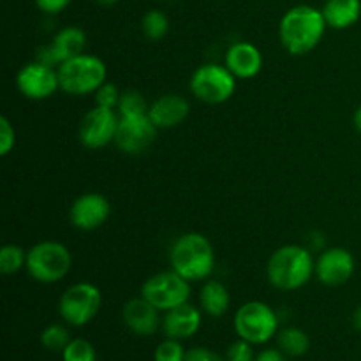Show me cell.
<instances>
[{
  "instance_id": "6da1fadb",
  "label": "cell",
  "mask_w": 361,
  "mask_h": 361,
  "mask_svg": "<svg viewBox=\"0 0 361 361\" xmlns=\"http://www.w3.org/2000/svg\"><path fill=\"white\" fill-rule=\"evenodd\" d=\"M323 11L310 6L291 7L279 23V39L282 48L296 56L314 51L326 32Z\"/></svg>"
},
{
  "instance_id": "7a4b0ae2",
  "label": "cell",
  "mask_w": 361,
  "mask_h": 361,
  "mask_svg": "<svg viewBox=\"0 0 361 361\" xmlns=\"http://www.w3.org/2000/svg\"><path fill=\"white\" fill-rule=\"evenodd\" d=\"M171 270L185 281H208L215 270V250L210 240L201 233H185L173 242L169 249Z\"/></svg>"
},
{
  "instance_id": "3957f363",
  "label": "cell",
  "mask_w": 361,
  "mask_h": 361,
  "mask_svg": "<svg viewBox=\"0 0 361 361\" xmlns=\"http://www.w3.org/2000/svg\"><path fill=\"white\" fill-rule=\"evenodd\" d=\"M316 274V261L307 247L282 245L267 264L268 282L279 291L302 289Z\"/></svg>"
},
{
  "instance_id": "277c9868",
  "label": "cell",
  "mask_w": 361,
  "mask_h": 361,
  "mask_svg": "<svg viewBox=\"0 0 361 361\" xmlns=\"http://www.w3.org/2000/svg\"><path fill=\"white\" fill-rule=\"evenodd\" d=\"M25 270L39 284H56L73 270V254L63 243L44 240L27 250Z\"/></svg>"
},
{
  "instance_id": "5b68a950",
  "label": "cell",
  "mask_w": 361,
  "mask_h": 361,
  "mask_svg": "<svg viewBox=\"0 0 361 361\" xmlns=\"http://www.w3.org/2000/svg\"><path fill=\"white\" fill-rule=\"evenodd\" d=\"M56 71H59L60 90L76 97L95 94L108 78L106 63L90 53H81L66 60Z\"/></svg>"
},
{
  "instance_id": "8992f818",
  "label": "cell",
  "mask_w": 361,
  "mask_h": 361,
  "mask_svg": "<svg viewBox=\"0 0 361 361\" xmlns=\"http://www.w3.org/2000/svg\"><path fill=\"white\" fill-rule=\"evenodd\" d=\"M233 326L238 338H243L252 345H261L277 335L279 317L268 303L252 300L236 310Z\"/></svg>"
},
{
  "instance_id": "52a82bcc",
  "label": "cell",
  "mask_w": 361,
  "mask_h": 361,
  "mask_svg": "<svg viewBox=\"0 0 361 361\" xmlns=\"http://www.w3.org/2000/svg\"><path fill=\"white\" fill-rule=\"evenodd\" d=\"M189 88L204 104H222L235 94L236 78L222 63H203L190 76Z\"/></svg>"
},
{
  "instance_id": "ba28073f",
  "label": "cell",
  "mask_w": 361,
  "mask_h": 361,
  "mask_svg": "<svg viewBox=\"0 0 361 361\" xmlns=\"http://www.w3.org/2000/svg\"><path fill=\"white\" fill-rule=\"evenodd\" d=\"M102 307V293L90 282H76L62 293L59 314L69 326H85L95 319Z\"/></svg>"
},
{
  "instance_id": "9c48e42d",
  "label": "cell",
  "mask_w": 361,
  "mask_h": 361,
  "mask_svg": "<svg viewBox=\"0 0 361 361\" xmlns=\"http://www.w3.org/2000/svg\"><path fill=\"white\" fill-rule=\"evenodd\" d=\"M141 296L161 312H168V310L189 302L190 282L176 274L175 270L159 271L143 282Z\"/></svg>"
},
{
  "instance_id": "30bf717a",
  "label": "cell",
  "mask_w": 361,
  "mask_h": 361,
  "mask_svg": "<svg viewBox=\"0 0 361 361\" xmlns=\"http://www.w3.org/2000/svg\"><path fill=\"white\" fill-rule=\"evenodd\" d=\"M120 115L115 109L94 106L90 111L85 113L78 129V137L85 148L99 150L108 147L115 141L116 129H118Z\"/></svg>"
},
{
  "instance_id": "8fae6325",
  "label": "cell",
  "mask_w": 361,
  "mask_h": 361,
  "mask_svg": "<svg viewBox=\"0 0 361 361\" xmlns=\"http://www.w3.org/2000/svg\"><path fill=\"white\" fill-rule=\"evenodd\" d=\"M16 87L30 101H46L60 90L59 71L39 60L28 62L18 71Z\"/></svg>"
},
{
  "instance_id": "7c38bea8",
  "label": "cell",
  "mask_w": 361,
  "mask_h": 361,
  "mask_svg": "<svg viewBox=\"0 0 361 361\" xmlns=\"http://www.w3.org/2000/svg\"><path fill=\"white\" fill-rule=\"evenodd\" d=\"M157 127L148 113L120 116L115 145L127 155H140L152 147L157 137Z\"/></svg>"
},
{
  "instance_id": "4fadbf2b",
  "label": "cell",
  "mask_w": 361,
  "mask_h": 361,
  "mask_svg": "<svg viewBox=\"0 0 361 361\" xmlns=\"http://www.w3.org/2000/svg\"><path fill=\"white\" fill-rule=\"evenodd\" d=\"M356 271V259L345 247L324 249L316 259V277L328 288L344 286L353 279Z\"/></svg>"
},
{
  "instance_id": "5bb4252c",
  "label": "cell",
  "mask_w": 361,
  "mask_h": 361,
  "mask_svg": "<svg viewBox=\"0 0 361 361\" xmlns=\"http://www.w3.org/2000/svg\"><path fill=\"white\" fill-rule=\"evenodd\" d=\"M87 48V34L80 27H66L59 30L49 44L37 49L35 60L59 69L66 60L85 53Z\"/></svg>"
},
{
  "instance_id": "9a60e30c",
  "label": "cell",
  "mask_w": 361,
  "mask_h": 361,
  "mask_svg": "<svg viewBox=\"0 0 361 361\" xmlns=\"http://www.w3.org/2000/svg\"><path fill=\"white\" fill-rule=\"evenodd\" d=\"M111 215L108 197L99 192L81 194L69 208V221L80 231H94L101 228Z\"/></svg>"
},
{
  "instance_id": "2e32d148",
  "label": "cell",
  "mask_w": 361,
  "mask_h": 361,
  "mask_svg": "<svg viewBox=\"0 0 361 361\" xmlns=\"http://www.w3.org/2000/svg\"><path fill=\"white\" fill-rule=\"evenodd\" d=\"M224 66L235 74L236 80H252L263 69V53L252 42L238 41L226 51Z\"/></svg>"
},
{
  "instance_id": "e0dca14e",
  "label": "cell",
  "mask_w": 361,
  "mask_h": 361,
  "mask_svg": "<svg viewBox=\"0 0 361 361\" xmlns=\"http://www.w3.org/2000/svg\"><path fill=\"white\" fill-rule=\"evenodd\" d=\"M190 104L183 95L166 94L148 106V116L157 129H175L187 120Z\"/></svg>"
},
{
  "instance_id": "ac0fdd59",
  "label": "cell",
  "mask_w": 361,
  "mask_h": 361,
  "mask_svg": "<svg viewBox=\"0 0 361 361\" xmlns=\"http://www.w3.org/2000/svg\"><path fill=\"white\" fill-rule=\"evenodd\" d=\"M201 312L203 310L190 305L189 302L175 307V309L164 312L162 331L168 338H176V341H185V338L194 337L200 331L201 321H203Z\"/></svg>"
},
{
  "instance_id": "d6986e66",
  "label": "cell",
  "mask_w": 361,
  "mask_h": 361,
  "mask_svg": "<svg viewBox=\"0 0 361 361\" xmlns=\"http://www.w3.org/2000/svg\"><path fill=\"white\" fill-rule=\"evenodd\" d=\"M159 312L161 310L155 309L148 300L140 296V298L129 300L123 305L122 319L133 334L140 337H150L159 330V324H162Z\"/></svg>"
},
{
  "instance_id": "ffe728a7",
  "label": "cell",
  "mask_w": 361,
  "mask_h": 361,
  "mask_svg": "<svg viewBox=\"0 0 361 361\" xmlns=\"http://www.w3.org/2000/svg\"><path fill=\"white\" fill-rule=\"evenodd\" d=\"M321 11L328 27L345 30L358 23L361 18V0H326Z\"/></svg>"
},
{
  "instance_id": "44dd1931",
  "label": "cell",
  "mask_w": 361,
  "mask_h": 361,
  "mask_svg": "<svg viewBox=\"0 0 361 361\" xmlns=\"http://www.w3.org/2000/svg\"><path fill=\"white\" fill-rule=\"evenodd\" d=\"M231 296L217 279H208L200 291V309L210 317H222L229 309Z\"/></svg>"
},
{
  "instance_id": "7402d4cb",
  "label": "cell",
  "mask_w": 361,
  "mask_h": 361,
  "mask_svg": "<svg viewBox=\"0 0 361 361\" xmlns=\"http://www.w3.org/2000/svg\"><path fill=\"white\" fill-rule=\"evenodd\" d=\"M279 349L284 353L286 356H303L310 349V338L302 328H284L277 334Z\"/></svg>"
},
{
  "instance_id": "603a6c76",
  "label": "cell",
  "mask_w": 361,
  "mask_h": 361,
  "mask_svg": "<svg viewBox=\"0 0 361 361\" xmlns=\"http://www.w3.org/2000/svg\"><path fill=\"white\" fill-rule=\"evenodd\" d=\"M141 30L148 41H161L169 32V18L168 14L159 9L148 11L141 20Z\"/></svg>"
},
{
  "instance_id": "cb8c5ba5",
  "label": "cell",
  "mask_w": 361,
  "mask_h": 361,
  "mask_svg": "<svg viewBox=\"0 0 361 361\" xmlns=\"http://www.w3.org/2000/svg\"><path fill=\"white\" fill-rule=\"evenodd\" d=\"M27 267V250L14 243H7L0 249V271L4 275H14Z\"/></svg>"
},
{
  "instance_id": "d4e9b609",
  "label": "cell",
  "mask_w": 361,
  "mask_h": 361,
  "mask_svg": "<svg viewBox=\"0 0 361 361\" xmlns=\"http://www.w3.org/2000/svg\"><path fill=\"white\" fill-rule=\"evenodd\" d=\"M71 341L73 338H71L69 330L62 324H49L41 334V344L48 351H63Z\"/></svg>"
},
{
  "instance_id": "484cf974",
  "label": "cell",
  "mask_w": 361,
  "mask_h": 361,
  "mask_svg": "<svg viewBox=\"0 0 361 361\" xmlns=\"http://www.w3.org/2000/svg\"><path fill=\"white\" fill-rule=\"evenodd\" d=\"M148 102L145 101V97L141 95V92L137 90H126L122 92L118 101V111L120 116L127 115H143V113H148Z\"/></svg>"
},
{
  "instance_id": "4316f807",
  "label": "cell",
  "mask_w": 361,
  "mask_h": 361,
  "mask_svg": "<svg viewBox=\"0 0 361 361\" xmlns=\"http://www.w3.org/2000/svg\"><path fill=\"white\" fill-rule=\"evenodd\" d=\"M63 361H97L94 345L85 338H73L62 351Z\"/></svg>"
},
{
  "instance_id": "83f0119b",
  "label": "cell",
  "mask_w": 361,
  "mask_h": 361,
  "mask_svg": "<svg viewBox=\"0 0 361 361\" xmlns=\"http://www.w3.org/2000/svg\"><path fill=\"white\" fill-rule=\"evenodd\" d=\"M187 351L183 349L182 341L166 338L157 345L154 353V361H185Z\"/></svg>"
},
{
  "instance_id": "f1b7e54d",
  "label": "cell",
  "mask_w": 361,
  "mask_h": 361,
  "mask_svg": "<svg viewBox=\"0 0 361 361\" xmlns=\"http://www.w3.org/2000/svg\"><path fill=\"white\" fill-rule=\"evenodd\" d=\"M120 95H122V92L118 90V87L106 81V83L101 85V87L97 88V92L94 94L95 106H101V108H108V109H116L118 108Z\"/></svg>"
},
{
  "instance_id": "f546056e",
  "label": "cell",
  "mask_w": 361,
  "mask_h": 361,
  "mask_svg": "<svg viewBox=\"0 0 361 361\" xmlns=\"http://www.w3.org/2000/svg\"><path fill=\"white\" fill-rule=\"evenodd\" d=\"M16 145V130L7 116L0 118V155L7 157Z\"/></svg>"
},
{
  "instance_id": "4dcf8cb0",
  "label": "cell",
  "mask_w": 361,
  "mask_h": 361,
  "mask_svg": "<svg viewBox=\"0 0 361 361\" xmlns=\"http://www.w3.org/2000/svg\"><path fill=\"white\" fill-rule=\"evenodd\" d=\"M226 361H256L254 345L243 338H238L229 345L228 353H226Z\"/></svg>"
},
{
  "instance_id": "1f68e13d",
  "label": "cell",
  "mask_w": 361,
  "mask_h": 361,
  "mask_svg": "<svg viewBox=\"0 0 361 361\" xmlns=\"http://www.w3.org/2000/svg\"><path fill=\"white\" fill-rule=\"evenodd\" d=\"M185 361H226V360L208 348H192L187 351Z\"/></svg>"
},
{
  "instance_id": "d6a6232c",
  "label": "cell",
  "mask_w": 361,
  "mask_h": 361,
  "mask_svg": "<svg viewBox=\"0 0 361 361\" xmlns=\"http://www.w3.org/2000/svg\"><path fill=\"white\" fill-rule=\"evenodd\" d=\"M71 2L73 0H35V6L44 14H59L63 9H67Z\"/></svg>"
},
{
  "instance_id": "836d02e7",
  "label": "cell",
  "mask_w": 361,
  "mask_h": 361,
  "mask_svg": "<svg viewBox=\"0 0 361 361\" xmlns=\"http://www.w3.org/2000/svg\"><path fill=\"white\" fill-rule=\"evenodd\" d=\"M256 361H288L281 349H264L256 356Z\"/></svg>"
},
{
  "instance_id": "e575fe53",
  "label": "cell",
  "mask_w": 361,
  "mask_h": 361,
  "mask_svg": "<svg viewBox=\"0 0 361 361\" xmlns=\"http://www.w3.org/2000/svg\"><path fill=\"white\" fill-rule=\"evenodd\" d=\"M353 326L361 331V305L356 307V310L353 312Z\"/></svg>"
},
{
  "instance_id": "d590c367",
  "label": "cell",
  "mask_w": 361,
  "mask_h": 361,
  "mask_svg": "<svg viewBox=\"0 0 361 361\" xmlns=\"http://www.w3.org/2000/svg\"><path fill=\"white\" fill-rule=\"evenodd\" d=\"M353 123H355L356 130L361 134V106L355 111V116H353Z\"/></svg>"
},
{
  "instance_id": "8d00e7d4",
  "label": "cell",
  "mask_w": 361,
  "mask_h": 361,
  "mask_svg": "<svg viewBox=\"0 0 361 361\" xmlns=\"http://www.w3.org/2000/svg\"><path fill=\"white\" fill-rule=\"evenodd\" d=\"M95 2L102 7H111V6H115V4H118L120 0H95Z\"/></svg>"
}]
</instances>
